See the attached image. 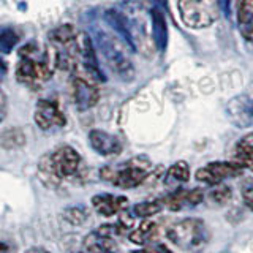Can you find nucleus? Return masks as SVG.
Here are the masks:
<instances>
[{"mask_svg":"<svg viewBox=\"0 0 253 253\" xmlns=\"http://www.w3.org/2000/svg\"><path fill=\"white\" fill-rule=\"evenodd\" d=\"M83 158L73 147L62 146L42 158L38 174L47 187H59L62 182L71 180L81 174Z\"/></svg>","mask_w":253,"mask_h":253,"instance_id":"1","label":"nucleus"},{"mask_svg":"<svg viewBox=\"0 0 253 253\" xmlns=\"http://www.w3.org/2000/svg\"><path fill=\"white\" fill-rule=\"evenodd\" d=\"M150 162L146 157H134L126 163H124L119 168H111L106 166L100 171L101 179L111 182L113 185L119 188H134L141 185L149 176Z\"/></svg>","mask_w":253,"mask_h":253,"instance_id":"2","label":"nucleus"},{"mask_svg":"<svg viewBox=\"0 0 253 253\" xmlns=\"http://www.w3.org/2000/svg\"><path fill=\"white\" fill-rule=\"evenodd\" d=\"M177 8L182 22L196 30L211 27L221 11L218 0H177Z\"/></svg>","mask_w":253,"mask_h":253,"instance_id":"3","label":"nucleus"},{"mask_svg":"<svg viewBox=\"0 0 253 253\" xmlns=\"http://www.w3.org/2000/svg\"><path fill=\"white\" fill-rule=\"evenodd\" d=\"M21 60L16 67V79L22 84H27L30 87H38L44 81L51 78L52 71L47 62L42 59H35L32 52L27 49H22Z\"/></svg>","mask_w":253,"mask_h":253,"instance_id":"4","label":"nucleus"},{"mask_svg":"<svg viewBox=\"0 0 253 253\" xmlns=\"http://www.w3.org/2000/svg\"><path fill=\"white\" fill-rule=\"evenodd\" d=\"M98 46L101 49V54L105 55V60L109 65V68L114 71V73L124 79V81H131L134 78V68L130 59L124 54V51L116 44V42L111 37L105 34H98Z\"/></svg>","mask_w":253,"mask_h":253,"instance_id":"5","label":"nucleus"},{"mask_svg":"<svg viewBox=\"0 0 253 253\" xmlns=\"http://www.w3.org/2000/svg\"><path fill=\"white\" fill-rule=\"evenodd\" d=\"M166 234H168L169 241L179 247L193 249L204 242V225L200 220L187 218L172 225Z\"/></svg>","mask_w":253,"mask_h":253,"instance_id":"6","label":"nucleus"},{"mask_svg":"<svg viewBox=\"0 0 253 253\" xmlns=\"http://www.w3.org/2000/svg\"><path fill=\"white\" fill-rule=\"evenodd\" d=\"M70 95L79 111H87L97 105L100 98L98 87L93 79L81 75H73L70 81Z\"/></svg>","mask_w":253,"mask_h":253,"instance_id":"7","label":"nucleus"},{"mask_svg":"<svg viewBox=\"0 0 253 253\" xmlns=\"http://www.w3.org/2000/svg\"><path fill=\"white\" fill-rule=\"evenodd\" d=\"M244 171V168L236 162H211L196 171V180L208 185H218L228 177H236Z\"/></svg>","mask_w":253,"mask_h":253,"instance_id":"8","label":"nucleus"},{"mask_svg":"<svg viewBox=\"0 0 253 253\" xmlns=\"http://www.w3.org/2000/svg\"><path fill=\"white\" fill-rule=\"evenodd\" d=\"M35 122L42 130H49L54 126H63L67 117L54 101L40 100L35 111Z\"/></svg>","mask_w":253,"mask_h":253,"instance_id":"9","label":"nucleus"},{"mask_svg":"<svg viewBox=\"0 0 253 253\" xmlns=\"http://www.w3.org/2000/svg\"><path fill=\"white\" fill-rule=\"evenodd\" d=\"M89 142L95 152L103 157H113L122 152V144L119 138L103 130H92L89 133Z\"/></svg>","mask_w":253,"mask_h":253,"instance_id":"10","label":"nucleus"},{"mask_svg":"<svg viewBox=\"0 0 253 253\" xmlns=\"http://www.w3.org/2000/svg\"><path fill=\"white\" fill-rule=\"evenodd\" d=\"M92 206L100 215L103 217H113L116 213H121L126 209L128 206V200L125 196H117V195H95L92 198Z\"/></svg>","mask_w":253,"mask_h":253,"instance_id":"11","label":"nucleus"},{"mask_svg":"<svg viewBox=\"0 0 253 253\" xmlns=\"http://www.w3.org/2000/svg\"><path fill=\"white\" fill-rule=\"evenodd\" d=\"M236 18L242 38L253 43V0H236Z\"/></svg>","mask_w":253,"mask_h":253,"instance_id":"12","label":"nucleus"},{"mask_svg":"<svg viewBox=\"0 0 253 253\" xmlns=\"http://www.w3.org/2000/svg\"><path fill=\"white\" fill-rule=\"evenodd\" d=\"M106 18H108V22L111 24V27H113L117 34L124 38V42L128 44L133 51H136L138 43H136V40H134V34H133V29L130 26L128 18H126L124 13L117 11V10L106 11Z\"/></svg>","mask_w":253,"mask_h":253,"instance_id":"13","label":"nucleus"},{"mask_svg":"<svg viewBox=\"0 0 253 253\" xmlns=\"http://www.w3.org/2000/svg\"><path fill=\"white\" fill-rule=\"evenodd\" d=\"M150 21H152V38L155 47L158 51H165L166 46H168V24H166V18L163 11L158 6H154L150 10Z\"/></svg>","mask_w":253,"mask_h":253,"instance_id":"14","label":"nucleus"},{"mask_svg":"<svg viewBox=\"0 0 253 253\" xmlns=\"http://www.w3.org/2000/svg\"><path fill=\"white\" fill-rule=\"evenodd\" d=\"M234 162L239 163L244 169L253 171V133L247 134L236 144Z\"/></svg>","mask_w":253,"mask_h":253,"instance_id":"15","label":"nucleus"},{"mask_svg":"<svg viewBox=\"0 0 253 253\" xmlns=\"http://www.w3.org/2000/svg\"><path fill=\"white\" fill-rule=\"evenodd\" d=\"M158 233V225L154 220H144L142 223L130 233V241L136 245H146L154 239Z\"/></svg>","mask_w":253,"mask_h":253,"instance_id":"16","label":"nucleus"},{"mask_svg":"<svg viewBox=\"0 0 253 253\" xmlns=\"http://www.w3.org/2000/svg\"><path fill=\"white\" fill-rule=\"evenodd\" d=\"M165 208V201L163 200H152V201H144V203H138L133 208V215L134 217H141V218H149L155 215V213L162 212Z\"/></svg>","mask_w":253,"mask_h":253,"instance_id":"17","label":"nucleus"},{"mask_svg":"<svg viewBox=\"0 0 253 253\" xmlns=\"http://www.w3.org/2000/svg\"><path fill=\"white\" fill-rule=\"evenodd\" d=\"M26 142V136L19 128H10L2 133L0 136V144L5 149H13V147H21Z\"/></svg>","mask_w":253,"mask_h":253,"instance_id":"18","label":"nucleus"},{"mask_svg":"<svg viewBox=\"0 0 253 253\" xmlns=\"http://www.w3.org/2000/svg\"><path fill=\"white\" fill-rule=\"evenodd\" d=\"M166 177H169L176 182H180V184H184L190 179V168L185 162H176L174 165L169 166L168 172H166Z\"/></svg>","mask_w":253,"mask_h":253,"instance_id":"19","label":"nucleus"},{"mask_svg":"<svg viewBox=\"0 0 253 253\" xmlns=\"http://www.w3.org/2000/svg\"><path fill=\"white\" fill-rule=\"evenodd\" d=\"M165 208L169 211H180L184 206H187V190H176L171 195L165 198Z\"/></svg>","mask_w":253,"mask_h":253,"instance_id":"20","label":"nucleus"},{"mask_svg":"<svg viewBox=\"0 0 253 253\" xmlns=\"http://www.w3.org/2000/svg\"><path fill=\"white\" fill-rule=\"evenodd\" d=\"M233 196V190L225 184H218L211 192V200L217 204H226Z\"/></svg>","mask_w":253,"mask_h":253,"instance_id":"21","label":"nucleus"},{"mask_svg":"<svg viewBox=\"0 0 253 253\" xmlns=\"http://www.w3.org/2000/svg\"><path fill=\"white\" fill-rule=\"evenodd\" d=\"M87 218V212L83 208H71L65 212V220L71 225H81Z\"/></svg>","mask_w":253,"mask_h":253,"instance_id":"22","label":"nucleus"},{"mask_svg":"<svg viewBox=\"0 0 253 253\" xmlns=\"http://www.w3.org/2000/svg\"><path fill=\"white\" fill-rule=\"evenodd\" d=\"M204 200V193L201 188H193V190H187V206H198L203 203Z\"/></svg>","mask_w":253,"mask_h":253,"instance_id":"23","label":"nucleus"},{"mask_svg":"<svg viewBox=\"0 0 253 253\" xmlns=\"http://www.w3.org/2000/svg\"><path fill=\"white\" fill-rule=\"evenodd\" d=\"M133 253H172L166 245H150L139 252H133Z\"/></svg>","mask_w":253,"mask_h":253,"instance_id":"24","label":"nucleus"},{"mask_svg":"<svg viewBox=\"0 0 253 253\" xmlns=\"http://www.w3.org/2000/svg\"><path fill=\"white\" fill-rule=\"evenodd\" d=\"M242 200H244V204L247 206L250 211H253V187H247L242 190Z\"/></svg>","mask_w":253,"mask_h":253,"instance_id":"25","label":"nucleus"},{"mask_svg":"<svg viewBox=\"0 0 253 253\" xmlns=\"http://www.w3.org/2000/svg\"><path fill=\"white\" fill-rule=\"evenodd\" d=\"M220 6H221V11L225 13L226 18H229V0H218Z\"/></svg>","mask_w":253,"mask_h":253,"instance_id":"26","label":"nucleus"},{"mask_svg":"<svg viewBox=\"0 0 253 253\" xmlns=\"http://www.w3.org/2000/svg\"><path fill=\"white\" fill-rule=\"evenodd\" d=\"M6 108V103H5V98H3V95L0 93V121L3 119V116H5V109Z\"/></svg>","mask_w":253,"mask_h":253,"instance_id":"27","label":"nucleus"},{"mask_svg":"<svg viewBox=\"0 0 253 253\" xmlns=\"http://www.w3.org/2000/svg\"><path fill=\"white\" fill-rule=\"evenodd\" d=\"M0 253H13L11 245L6 242H0Z\"/></svg>","mask_w":253,"mask_h":253,"instance_id":"28","label":"nucleus"},{"mask_svg":"<svg viewBox=\"0 0 253 253\" xmlns=\"http://www.w3.org/2000/svg\"><path fill=\"white\" fill-rule=\"evenodd\" d=\"M27 253H49V252L44 250V249H32V250H29Z\"/></svg>","mask_w":253,"mask_h":253,"instance_id":"29","label":"nucleus"},{"mask_svg":"<svg viewBox=\"0 0 253 253\" xmlns=\"http://www.w3.org/2000/svg\"><path fill=\"white\" fill-rule=\"evenodd\" d=\"M155 2L160 5V6H165L166 5V0H155Z\"/></svg>","mask_w":253,"mask_h":253,"instance_id":"30","label":"nucleus"},{"mask_svg":"<svg viewBox=\"0 0 253 253\" xmlns=\"http://www.w3.org/2000/svg\"><path fill=\"white\" fill-rule=\"evenodd\" d=\"M252 114H253V103H252Z\"/></svg>","mask_w":253,"mask_h":253,"instance_id":"31","label":"nucleus"}]
</instances>
